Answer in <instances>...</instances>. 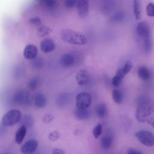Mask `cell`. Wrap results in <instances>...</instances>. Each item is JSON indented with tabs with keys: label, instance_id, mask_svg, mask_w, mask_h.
<instances>
[{
	"label": "cell",
	"instance_id": "f1b7e54d",
	"mask_svg": "<svg viewBox=\"0 0 154 154\" xmlns=\"http://www.w3.org/2000/svg\"><path fill=\"white\" fill-rule=\"evenodd\" d=\"M102 130L103 127L101 124L98 123L97 125H96L93 129V135L94 137L96 139H98L102 133Z\"/></svg>",
	"mask_w": 154,
	"mask_h": 154
},
{
	"label": "cell",
	"instance_id": "f35d334b",
	"mask_svg": "<svg viewBox=\"0 0 154 154\" xmlns=\"http://www.w3.org/2000/svg\"><path fill=\"white\" fill-rule=\"evenodd\" d=\"M147 123L149 125L154 128V116L149 118V119L147 120Z\"/></svg>",
	"mask_w": 154,
	"mask_h": 154
},
{
	"label": "cell",
	"instance_id": "52a82bcc",
	"mask_svg": "<svg viewBox=\"0 0 154 154\" xmlns=\"http://www.w3.org/2000/svg\"><path fill=\"white\" fill-rule=\"evenodd\" d=\"M75 103L76 108H88L91 103L90 94L85 91L79 93L76 96Z\"/></svg>",
	"mask_w": 154,
	"mask_h": 154
},
{
	"label": "cell",
	"instance_id": "4316f807",
	"mask_svg": "<svg viewBox=\"0 0 154 154\" xmlns=\"http://www.w3.org/2000/svg\"><path fill=\"white\" fill-rule=\"evenodd\" d=\"M31 66L35 69H40L44 66V61L41 58L36 57L34 59L32 60Z\"/></svg>",
	"mask_w": 154,
	"mask_h": 154
},
{
	"label": "cell",
	"instance_id": "836d02e7",
	"mask_svg": "<svg viewBox=\"0 0 154 154\" xmlns=\"http://www.w3.org/2000/svg\"><path fill=\"white\" fill-rule=\"evenodd\" d=\"M54 119V116L51 114H46L42 117V121L45 123H50Z\"/></svg>",
	"mask_w": 154,
	"mask_h": 154
},
{
	"label": "cell",
	"instance_id": "5b68a950",
	"mask_svg": "<svg viewBox=\"0 0 154 154\" xmlns=\"http://www.w3.org/2000/svg\"><path fill=\"white\" fill-rule=\"evenodd\" d=\"M13 102L18 105H27L30 103L29 93L25 90L20 89L16 91L13 96Z\"/></svg>",
	"mask_w": 154,
	"mask_h": 154
},
{
	"label": "cell",
	"instance_id": "ffe728a7",
	"mask_svg": "<svg viewBox=\"0 0 154 154\" xmlns=\"http://www.w3.org/2000/svg\"><path fill=\"white\" fill-rule=\"evenodd\" d=\"M95 112L97 116L100 119L105 118L108 112V108L106 104L102 103H100L96 106L95 109Z\"/></svg>",
	"mask_w": 154,
	"mask_h": 154
},
{
	"label": "cell",
	"instance_id": "4fadbf2b",
	"mask_svg": "<svg viewBox=\"0 0 154 154\" xmlns=\"http://www.w3.org/2000/svg\"><path fill=\"white\" fill-rule=\"evenodd\" d=\"M55 48V43L51 38H45L40 43V49L45 53H49Z\"/></svg>",
	"mask_w": 154,
	"mask_h": 154
},
{
	"label": "cell",
	"instance_id": "30bf717a",
	"mask_svg": "<svg viewBox=\"0 0 154 154\" xmlns=\"http://www.w3.org/2000/svg\"><path fill=\"white\" fill-rule=\"evenodd\" d=\"M38 49L35 45L32 44L27 45L23 50V55L26 60H32L37 57Z\"/></svg>",
	"mask_w": 154,
	"mask_h": 154
},
{
	"label": "cell",
	"instance_id": "484cf974",
	"mask_svg": "<svg viewBox=\"0 0 154 154\" xmlns=\"http://www.w3.org/2000/svg\"><path fill=\"white\" fill-rule=\"evenodd\" d=\"M143 48L144 51L146 54H150L152 52L153 49V42L151 37L144 38Z\"/></svg>",
	"mask_w": 154,
	"mask_h": 154
},
{
	"label": "cell",
	"instance_id": "d4e9b609",
	"mask_svg": "<svg viewBox=\"0 0 154 154\" xmlns=\"http://www.w3.org/2000/svg\"><path fill=\"white\" fill-rule=\"evenodd\" d=\"M34 119L33 117L30 115H25L24 116L21 120L20 121V126H25L26 128H31L34 125Z\"/></svg>",
	"mask_w": 154,
	"mask_h": 154
},
{
	"label": "cell",
	"instance_id": "7a4b0ae2",
	"mask_svg": "<svg viewBox=\"0 0 154 154\" xmlns=\"http://www.w3.org/2000/svg\"><path fill=\"white\" fill-rule=\"evenodd\" d=\"M60 37L63 42L74 45H84L87 42V39L83 34L70 29L62 30Z\"/></svg>",
	"mask_w": 154,
	"mask_h": 154
},
{
	"label": "cell",
	"instance_id": "8d00e7d4",
	"mask_svg": "<svg viewBox=\"0 0 154 154\" xmlns=\"http://www.w3.org/2000/svg\"><path fill=\"white\" fill-rule=\"evenodd\" d=\"M127 154H143V153L136 149H130L128 150Z\"/></svg>",
	"mask_w": 154,
	"mask_h": 154
},
{
	"label": "cell",
	"instance_id": "4dcf8cb0",
	"mask_svg": "<svg viewBox=\"0 0 154 154\" xmlns=\"http://www.w3.org/2000/svg\"><path fill=\"white\" fill-rule=\"evenodd\" d=\"M40 4L46 8H54L56 5L55 0H37Z\"/></svg>",
	"mask_w": 154,
	"mask_h": 154
},
{
	"label": "cell",
	"instance_id": "2e32d148",
	"mask_svg": "<svg viewBox=\"0 0 154 154\" xmlns=\"http://www.w3.org/2000/svg\"><path fill=\"white\" fill-rule=\"evenodd\" d=\"M70 100V96L69 93H63L60 94L57 99H56V103L58 106L62 108L67 106Z\"/></svg>",
	"mask_w": 154,
	"mask_h": 154
},
{
	"label": "cell",
	"instance_id": "cb8c5ba5",
	"mask_svg": "<svg viewBox=\"0 0 154 154\" xmlns=\"http://www.w3.org/2000/svg\"><path fill=\"white\" fill-rule=\"evenodd\" d=\"M112 97L116 103L120 104L123 100V94L120 90L114 89L112 92Z\"/></svg>",
	"mask_w": 154,
	"mask_h": 154
},
{
	"label": "cell",
	"instance_id": "277c9868",
	"mask_svg": "<svg viewBox=\"0 0 154 154\" xmlns=\"http://www.w3.org/2000/svg\"><path fill=\"white\" fill-rule=\"evenodd\" d=\"M133 67L132 63L131 61L128 60L126 61L123 67L119 68L116 75L114 76L112 79V84L114 87H118L121 84L122 80L125 76L128 74Z\"/></svg>",
	"mask_w": 154,
	"mask_h": 154
},
{
	"label": "cell",
	"instance_id": "44dd1931",
	"mask_svg": "<svg viewBox=\"0 0 154 154\" xmlns=\"http://www.w3.org/2000/svg\"><path fill=\"white\" fill-rule=\"evenodd\" d=\"M133 11L135 18L137 20H139L141 16V0H132Z\"/></svg>",
	"mask_w": 154,
	"mask_h": 154
},
{
	"label": "cell",
	"instance_id": "8992f818",
	"mask_svg": "<svg viewBox=\"0 0 154 154\" xmlns=\"http://www.w3.org/2000/svg\"><path fill=\"white\" fill-rule=\"evenodd\" d=\"M135 137L141 144L147 147L154 145V135L149 131H139L135 133Z\"/></svg>",
	"mask_w": 154,
	"mask_h": 154
},
{
	"label": "cell",
	"instance_id": "8fae6325",
	"mask_svg": "<svg viewBox=\"0 0 154 154\" xmlns=\"http://www.w3.org/2000/svg\"><path fill=\"white\" fill-rule=\"evenodd\" d=\"M38 143L35 140H29L25 142L20 148L22 154H31L37 149Z\"/></svg>",
	"mask_w": 154,
	"mask_h": 154
},
{
	"label": "cell",
	"instance_id": "ba28073f",
	"mask_svg": "<svg viewBox=\"0 0 154 154\" xmlns=\"http://www.w3.org/2000/svg\"><path fill=\"white\" fill-rule=\"evenodd\" d=\"M137 33L141 38H146L151 37V29L146 21H141L137 25Z\"/></svg>",
	"mask_w": 154,
	"mask_h": 154
},
{
	"label": "cell",
	"instance_id": "5bb4252c",
	"mask_svg": "<svg viewBox=\"0 0 154 154\" xmlns=\"http://www.w3.org/2000/svg\"><path fill=\"white\" fill-rule=\"evenodd\" d=\"M75 59L74 56L69 53L63 54L60 59V63L63 67H70L75 64Z\"/></svg>",
	"mask_w": 154,
	"mask_h": 154
},
{
	"label": "cell",
	"instance_id": "ac0fdd59",
	"mask_svg": "<svg viewBox=\"0 0 154 154\" xmlns=\"http://www.w3.org/2000/svg\"><path fill=\"white\" fill-rule=\"evenodd\" d=\"M138 77L143 81H147L151 77V72L150 70L146 66H141L137 70Z\"/></svg>",
	"mask_w": 154,
	"mask_h": 154
},
{
	"label": "cell",
	"instance_id": "1f68e13d",
	"mask_svg": "<svg viewBox=\"0 0 154 154\" xmlns=\"http://www.w3.org/2000/svg\"><path fill=\"white\" fill-rule=\"evenodd\" d=\"M146 14L149 17H154V3H149L146 7Z\"/></svg>",
	"mask_w": 154,
	"mask_h": 154
},
{
	"label": "cell",
	"instance_id": "7c38bea8",
	"mask_svg": "<svg viewBox=\"0 0 154 154\" xmlns=\"http://www.w3.org/2000/svg\"><path fill=\"white\" fill-rule=\"evenodd\" d=\"M78 13L81 18H85L88 16L89 11L88 0H77Z\"/></svg>",
	"mask_w": 154,
	"mask_h": 154
},
{
	"label": "cell",
	"instance_id": "f546056e",
	"mask_svg": "<svg viewBox=\"0 0 154 154\" xmlns=\"http://www.w3.org/2000/svg\"><path fill=\"white\" fill-rule=\"evenodd\" d=\"M38 84H39V80H38V79L37 78H36V77H34L28 82V87L31 90H35L38 87Z\"/></svg>",
	"mask_w": 154,
	"mask_h": 154
},
{
	"label": "cell",
	"instance_id": "d6a6232c",
	"mask_svg": "<svg viewBox=\"0 0 154 154\" xmlns=\"http://www.w3.org/2000/svg\"><path fill=\"white\" fill-rule=\"evenodd\" d=\"M60 137V132L57 131H54L50 132L48 135V138L52 141H56Z\"/></svg>",
	"mask_w": 154,
	"mask_h": 154
},
{
	"label": "cell",
	"instance_id": "ab89813d",
	"mask_svg": "<svg viewBox=\"0 0 154 154\" xmlns=\"http://www.w3.org/2000/svg\"><path fill=\"white\" fill-rule=\"evenodd\" d=\"M6 154H8V153H6Z\"/></svg>",
	"mask_w": 154,
	"mask_h": 154
},
{
	"label": "cell",
	"instance_id": "603a6c76",
	"mask_svg": "<svg viewBox=\"0 0 154 154\" xmlns=\"http://www.w3.org/2000/svg\"><path fill=\"white\" fill-rule=\"evenodd\" d=\"M52 31V29L50 26L43 25L40 26L38 28L37 30V34L39 37H43L49 35Z\"/></svg>",
	"mask_w": 154,
	"mask_h": 154
},
{
	"label": "cell",
	"instance_id": "83f0119b",
	"mask_svg": "<svg viewBox=\"0 0 154 154\" xmlns=\"http://www.w3.org/2000/svg\"><path fill=\"white\" fill-rule=\"evenodd\" d=\"M125 17V14L122 11H117L114 14L112 15L110 19L114 22H119L123 20Z\"/></svg>",
	"mask_w": 154,
	"mask_h": 154
},
{
	"label": "cell",
	"instance_id": "6da1fadb",
	"mask_svg": "<svg viewBox=\"0 0 154 154\" xmlns=\"http://www.w3.org/2000/svg\"><path fill=\"white\" fill-rule=\"evenodd\" d=\"M154 112V100L146 95H141L137 99L135 117L140 123L147 122Z\"/></svg>",
	"mask_w": 154,
	"mask_h": 154
},
{
	"label": "cell",
	"instance_id": "3957f363",
	"mask_svg": "<svg viewBox=\"0 0 154 154\" xmlns=\"http://www.w3.org/2000/svg\"><path fill=\"white\" fill-rule=\"evenodd\" d=\"M21 112L16 109L7 111L2 117L1 125L4 127L12 126L20 122L22 119Z\"/></svg>",
	"mask_w": 154,
	"mask_h": 154
},
{
	"label": "cell",
	"instance_id": "9a60e30c",
	"mask_svg": "<svg viewBox=\"0 0 154 154\" xmlns=\"http://www.w3.org/2000/svg\"><path fill=\"white\" fill-rule=\"evenodd\" d=\"M34 103L36 108L40 109L44 108L46 105V97L45 95L40 92L36 93L34 96Z\"/></svg>",
	"mask_w": 154,
	"mask_h": 154
},
{
	"label": "cell",
	"instance_id": "d6986e66",
	"mask_svg": "<svg viewBox=\"0 0 154 154\" xmlns=\"http://www.w3.org/2000/svg\"><path fill=\"white\" fill-rule=\"evenodd\" d=\"M27 128L25 126H20V127L17 129L15 134V141L17 144H20L26 134Z\"/></svg>",
	"mask_w": 154,
	"mask_h": 154
},
{
	"label": "cell",
	"instance_id": "9c48e42d",
	"mask_svg": "<svg viewBox=\"0 0 154 154\" xmlns=\"http://www.w3.org/2000/svg\"><path fill=\"white\" fill-rule=\"evenodd\" d=\"M76 81L79 85L84 86L88 84L90 81V74L85 69L79 70L76 74Z\"/></svg>",
	"mask_w": 154,
	"mask_h": 154
},
{
	"label": "cell",
	"instance_id": "74e56055",
	"mask_svg": "<svg viewBox=\"0 0 154 154\" xmlns=\"http://www.w3.org/2000/svg\"><path fill=\"white\" fill-rule=\"evenodd\" d=\"M52 154H66L64 151L60 149H54L52 150Z\"/></svg>",
	"mask_w": 154,
	"mask_h": 154
},
{
	"label": "cell",
	"instance_id": "d590c367",
	"mask_svg": "<svg viewBox=\"0 0 154 154\" xmlns=\"http://www.w3.org/2000/svg\"><path fill=\"white\" fill-rule=\"evenodd\" d=\"M64 4L66 8H72L77 4V0H65Z\"/></svg>",
	"mask_w": 154,
	"mask_h": 154
},
{
	"label": "cell",
	"instance_id": "e575fe53",
	"mask_svg": "<svg viewBox=\"0 0 154 154\" xmlns=\"http://www.w3.org/2000/svg\"><path fill=\"white\" fill-rule=\"evenodd\" d=\"M29 23L34 25H40L42 22L39 17H34L29 19Z\"/></svg>",
	"mask_w": 154,
	"mask_h": 154
},
{
	"label": "cell",
	"instance_id": "e0dca14e",
	"mask_svg": "<svg viewBox=\"0 0 154 154\" xmlns=\"http://www.w3.org/2000/svg\"><path fill=\"white\" fill-rule=\"evenodd\" d=\"M75 115L79 120H85L90 117V112L88 108H76Z\"/></svg>",
	"mask_w": 154,
	"mask_h": 154
},
{
	"label": "cell",
	"instance_id": "7402d4cb",
	"mask_svg": "<svg viewBox=\"0 0 154 154\" xmlns=\"http://www.w3.org/2000/svg\"><path fill=\"white\" fill-rule=\"evenodd\" d=\"M112 138L109 135L103 136L100 141L101 147L105 150H108L111 148L112 144Z\"/></svg>",
	"mask_w": 154,
	"mask_h": 154
}]
</instances>
